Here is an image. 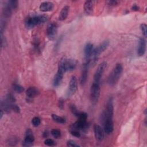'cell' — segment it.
<instances>
[{"instance_id":"22","label":"cell","mask_w":147,"mask_h":147,"mask_svg":"<svg viewBox=\"0 0 147 147\" xmlns=\"http://www.w3.org/2000/svg\"><path fill=\"white\" fill-rule=\"evenodd\" d=\"M11 14V8L9 5L8 3L5 5V7L3 9V14L5 17H9Z\"/></svg>"},{"instance_id":"32","label":"cell","mask_w":147,"mask_h":147,"mask_svg":"<svg viewBox=\"0 0 147 147\" xmlns=\"http://www.w3.org/2000/svg\"><path fill=\"white\" fill-rule=\"evenodd\" d=\"M7 100H8L9 102H10V103H13L14 102L16 101V99L14 98V96L11 94H8L6 96V99Z\"/></svg>"},{"instance_id":"38","label":"cell","mask_w":147,"mask_h":147,"mask_svg":"<svg viewBox=\"0 0 147 147\" xmlns=\"http://www.w3.org/2000/svg\"><path fill=\"white\" fill-rule=\"evenodd\" d=\"M140 7L136 5V4H134L131 7V9L134 11H138L139 10Z\"/></svg>"},{"instance_id":"21","label":"cell","mask_w":147,"mask_h":147,"mask_svg":"<svg viewBox=\"0 0 147 147\" xmlns=\"http://www.w3.org/2000/svg\"><path fill=\"white\" fill-rule=\"evenodd\" d=\"M38 90L35 87H30L26 91V95L29 98L35 97L38 94Z\"/></svg>"},{"instance_id":"5","label":"cell","mask_w":147,"mask_h":147,"mask_svg":"<svg viewBox=\"0 0 147 147\" xmlns=\"http://www.w3.org/2000/svg\"><path fill=\"white\" fill-rule=\"evenodd\" d=\"M112 97L109 98L107 101L106 109L103 114V119H112L114 114V102Z\"/></svg>"},{"instance_id":"9","label":"cell","mask_w":147,"mask_h":147,"mask_svg":"<svg viewBox=\"0 0 147 147\" xmlns=\"http://www.w3.org/2000/svg\"><path fill=\"white\" fill-rule=\"evenodd\" d=\"M106 67H107V63L106 61H103L101 63L98 65L94 76V82L99 83L100 80L103 74V72L105 71Z\"/></svg>"},{"instance_id":"33","label":"cell","mask_w":147,"mask_h":147,"mask_svg":"<svg viewBox=\"0 0 147 147\" xmlns=\"http://www.w3.org/2000/svg\"><path fill=\"white\" fill-rule=\"evenodd\" d=\"M71 134L76 137H80L81 136L79 131L76 130H71Z\"/></svg>"},{"instance_id":"40","label":"cell","mask_w":147,"mask_h":147,"mask_svg":"<svg viewBox=\"0 0 147 147\" xmlns=\"http://www.w3.org/2000/svg\"><path fill=\"white\" fill-rule=\"evenodd\" d=\"M3 110H1V115H0V119H2V116H3Z\"/></svg>"},{"instance_id":"3","label":"cell","mask_w":147,"mask_h":147,"mask_svg":"<svg viewBox=\"0 0 147 147\" xmlns=\"http://www.w3.org/2000/svg\"><path fill=\"white\" fill-rule=\"evenodd\" d=\"M123 72V67L121 64H117L108 78V83L111 86L115 85L119 80Z\"/></svg>"},{"instance_id":"14","label":"cell","mask_w":147,"mask_h":147,"mask_svg":"<svg viewBox=\"0 0 147 147\" xmlns=\"http://www.w3.org/2000/svg\"><path fill=\"white\" fill-rule=\"evenodd\" d=\"M103 130L107 134H111L114 130V124L112 119L103 120Z\"/></svg>"},{"instance_id":"39","label":"cell","mask_w":147,"mask_h":147,"mask_svg":"<svg viewBox=\"0 0 147 147\" xmlns=\"http://www.w3.org/2000/svg\"><path fill=\"white\" fill-rule=\"evenodd\" d=\"M48 136V131H45V132L43 133V137H47Z\"/></svg>"},{"instance_id":"6","label":"cell","mask_w":147,"mask_h":147,"mask_svg":"<svg viewBox=\"0 0 147 147\" xmlns=\"http://www.w3.org/2000/svg\"><path fill=\"white\" fill-rule=\"evenodd\" d=\"M100 88L99 83L93 82L90 88L91 99L93 103H96L100 95Z\"/></svg>"},{"instance_id":"31","label":"cell","mask_w":147,"mask_h":147,"mask_svg":"<svg viewBox=\"0 0 147 147\" xmlns=\"http://www.w3.org/2000/svg\"><path fill=\"white\" fill-rule=\"evenodd\" d=\"M67 145L68 146H71V147H78V146H80L79 145H78L75 141L74 140H69L67 141Z\"/></svg>"},{"instance_id":"13","label":"cell","mask_w":147,"mask_h":147,"mask_svg":"<svg viewBox=\"0 0 147 147\" xmlns=\"http://www.w3.org/2000/svg\"><path fill=\"white\" fill-rule=\"evenodd\" d=\"M94 130L95 138L99 141H102L105 137V131L99 125L95 124L94 126Z\"/></svg>"},{"instance_id":"11","label":"cell","mask_w":147,"mask_h":147,"mask_svg":"<svg viewBox=\"0 0 147 147\" xmlns=\"http://www.w3.org/2000/svg\"><path fill=\"white\" fill-rule=\"evenodd\" d=\"M34 141V137L33 136V132L30 129H28L25 133V138L22 141V145L23 146H26V147L32 146Z\"/></svg>"},{"instance_id":"20","label":"cell","mask_w":147,"mask_h":147,"mask_svg":"<svg viewBox=\"0 0 147 147\" xmlns=\"http://www.w3.org/2000/svg\"><path fill=\"white\" fill-rule=\"evenodd\" d=\"M69 10V6H65L64 7H63L60 12V14L59 16V20L60 21L65 20L68 15Z\"/></svg>"},{"instance_id":"19","label":"cell","mask_w":147,"mask_h":147,"mask_svg":"<svg viewBox=\"0 0 147 147\" xmlns=\"http://www.w3.org/2000/svg\"><path fill=\"white\" fill-rule=\"evenodd\" d=\"M84 10L86 14H91L94 10V2L92 1H87L84 4Z\"/></svg>"},{"instance_id":"24","label":"cell","mask_w":147,"mask_h":147,"mask_svg":"<svg viewBox=\"0 0 147 147\" xmlns=\"http://www.w3.org/2000/svg\"><path fill=\"white\" fill-rule=\"evenodd\" d=\"M69 109H70V110L71 111V113L75 115L76 116V117H78L80 112L81 111H79L77 107L74 105H71L70 106H69Z\"/></svg>"},{"instance_id":"12","label":"cell","mask_w":147,"mask_h":147,"mask_svg":"<svg viewBox=\"0 0 147 147\" xmlns=\"http://www.w3.org/2000/svg\"><path fill=\"white\" fill-rule=\"evenodd\" d=\"M90 65V60H86L84 63L82 68V74L80 77V83L82 85H84L87 79L88 78V68Z\"/></svg>"},{"instance_id":"29","label":"cell","mask_w":147,"mask_h":147,"mask_svg":"<svg viewBox=\"0 0 147 147\" xmlns=\"http://www.w3.org/2000/svg\"><path fill=\"white\" fill-rule=\"evenodd\" d=\"M44 144L47 146H53L56 145V142H55V141L51 139V138H48L44 141Z\"/></svg>"},{"instance_id":"27","label":"cell","mask_w":147,"mask_h":147,"mask_svg":"<svg viewBox=\"0 0 147 147\" xmlns=\"http://www.w3.org/2000/svg\"><path fill=\"white\" fill-rule=\"evenodd\" d=\"M32 123L34 127L38 126L41 123V119L38 117H35L32 119Z\"/></svg>"},{"instance_id":"30","label":"cell","mask_w":147,"mask_h":147,"mask_svg":"<svg viewBox=\"0 0 147 147\" xmlns=\"http://www.w3.org/2000/svg\"><path fill=\"white\" fill-rule=\"evenodd\" d=\"M140 29L144 37H146L147 34V26L145 24H142L140 25Z\"/></svg>"},{"instance_id":"35","label":"cell","mask_w":147,"mask_h":147,"mask_svg":"<svg viewBox=\"0 0 147 147\" xmlns=\"http://www.w3.org/2000/svg\"><path fill=\"white\" fill-rule=\"evenodd\" d=\"M64 100L62 98H60L59 99V102H58V105H59V107L60 109H64Z\"/></svg>"},{"instance_id":"1","label":"cell","mask_w":147,"mask_h":147,"mask_svg":"<svg viewBox=\"0 0 147 147\" xmlns=\"http://www.w3.org/2000/svg\"><path fill=\"white\" fill-rule=\"evenodd\" d=\"M48 20V16L47 15H34L26 18L25 25L28 29H32L37 25L47 22Z\"/></svg>"},{"instance_id":"26","label":"cell","mask_w":147,"mask_h":147,"mask_svg":"<svg viewBox=\"0 0 147 147\" xmlns=\"http://www.w3.org/2000/svg\"><path fill=\"white\" fill-rule=\"evenodd\" d=\"M51 133L52 136L55 138H59L61 137V131L59 129H53L51 130Z\"/></svg>"},{"instance_id":"23","label":"cell","mask_w":147,"mask_h":147,"mask_svg":"<svg viewBox=\"0 0 147 147\" xmlns=\"http://www.w3.org/2000/svg\"><path fill=\"white\" fill-rule=\"evenodd\" d=\"M52 119L55 121L57 123H62V124H64L66 122V120L64 118L62 117H60L56 114H52Z\"/></svg>"},{"instance_id":"25","label":"cell","mask_w":147,"mask_h":147,"mask_svg":"<svg viewBox=\"0 0 147 147\" xmlns=\"http://www.w3.org/2000/svg\"><path fill=\"white\" fill-rule=\"evenodd\" d=\"M13 90L17 93H21L24 91V88L20 84H14L13 86Z\"/></svg>"},{"instance_id":"10","label":"cell","mask_w":147,"mask_h":147,"mask_svg":"<svg viewBox=\"0 0 147 147\" xmlns=\"http://www.w3.org/2000/svg\"><path fill=\"white\" fill-rule=\"evenodd\" d=\"M88 126L89 124L86 120L79 119L76 122H75L71 126V130L84 131L88 129Z\"/></svg>"},{"instance_id":"7","label":"cell","mask_w":147,"mask_h":147,"mask_svg":"<svg viewBox=\"0 0 147 147\" xmlns=\"http://www.w3.org/2000/svg\"><path fill=\"white\" fill-rule=\"evenodd\" d=\"M58 25L56 22L49 23L47 28V34L50 40H54L57 33Z\"/></svg>"},{"instance_id":"18","label":"cell","mask_w":147,"mask_h":147,"mask_svg":"<svg viewBox=\"0 0 147 147\" xmlns=\"http://www.w3.org/2000/svg\"><path fill=\"white\" fill-rule=\"evenodd\" d=\"M64 74V73L63 71L58 69L56 74L54 76V79L53 81V85L54 87H57L60 85V84L62 81Z\"/></svg>"},{"instance_id":"15","label":"cell","mask_w":147,"mask_h":147,"mask_svg":"<svg viewBox=\"0 0 147 147\" xmlns=\"http://www.w3.org/2000/svg\"><path fill=\"white\" fill-rule=\"evenodd\" d=\"M94 47L92 44L88 42L86 44L84 49V53L86 60H89L91 59Z\"/></svg>"},{"instance_id":"2","label":"cell","mask_w":147,"mask_h":147,"mask_svg":"<svg viewBox=\"0 0 147 147\" xmlns=\"http://www.w3.org/2000/svg\"><path fill=\"white\" fill-rule=\"evenodd\" d=\"M77 65V61L73 59L63 57L59 63L58 69L64 73L67 71H71L75 69Z\"/></svg>"},{"instance_id":"8","label":"cell","mask_w":147,"mask_h":147,"mask_svg":"<svg viewBox=\"0 0 147 147\" xmlns=\"http://www.w3.org/2000/svg\"><path fill=\"white\" fill-rule=\"evenodd\" d=\"M78 88V81L75 76H72L70 79L67 91V96L70 97L73 95L76 91Z\"/></svg>"},{"instance_id":"28","label":"cell","mask_w":147,"mask_h":147,"mask_svg":"<svg viewBox=\"0 0 147 147\" xmlns=\"http://www.w3.org/2000/svg\"><path fill=\"white\" fill-rule=\"evenodd\" d=\"M7 3L9 4V5L11 7V9H16L18 7V2L16 0H11L8 1Z\"/></svg>"},{"instance_id":"36","label":"cell","mask_w":147,"mask_h":147,"mask_svg":"<svg viewBox=\"0 0 147 147\" xmlns=\"http://www.w3.org/2000/svg\"><path fill=\"white\" fill-rule=\"evenodd\" d=\"M107 3L110 6H115L118 3V1H108Z\"/></svg>"},{"instance_id":"17","label":"cell","mask_w":147,"mask_h":147,"mask_svg":"<svg viewBox=\"0 0 147 147\" xmlns=\"http://www.w3.org/2000/svg\"><path fill=\"white\" fill-rule=\"evenodd\" d=\"M54 7L53 3L51 2L45 1L41 3L39 6L40 10L42 12H47L53 10Z\"/></svg>"},{"instance_id":"34","label":"cell","mask_w":147,"mask_h":147,"mask_svg":"<svg viewBox=\"0 0 147 147\" xmlns=\"http://www.w3.org/2000/svg\"><path fill=\"white\" fill-rule=\"evenodd\" d=\"M11 110H13L14 112H16L17 113H18L20 112V109L19 106H18L16 105H13V104L12 105Z\"/></svg>"},{"instance_id":"16","label":"cell","mask_w":147,"mask_h":147,"mask_svg":"<svg viewBox=\"0 0 147 147\" xmlns=\"http://www.w3.org/2000/svg\"><path fill=\"white\" fill-rule=\"evenodd\" d=\"M146 51V40L144 38H140L137 47V55L139 56H143Z\"/></svg>"},{"instance_id":"37","label":"cell","mask_w":147,"mask_h":147,"mask_svg":"<svg viewBox=\"0 0 147 147\" xmlns=\"http://www.w3.org/2000/svg\"><path fill=\"white\" fill-rule=\"evenodd\" d=\"M1 48H2L3 47H5L6 44L5 38H3L2 34L1 35Z\"/></svg>"},{"instance_id":"4","label":"cell","mask_w":147,"mask_h":147,"mask_svg":"<svg viewBox=\"0 0 147 147\" xmlns=\"http://www.w3.org/2000/svg\"><path fill=\"white\" fill-rule=\"evenodd\" d=\"M109 41L108 40L103 41L101 44H100L98 47L94 48L92 55V59H90V64H92L95 65L98 61L99 55L103 52L109 47Z\"/></svg>"}]
</instances>
